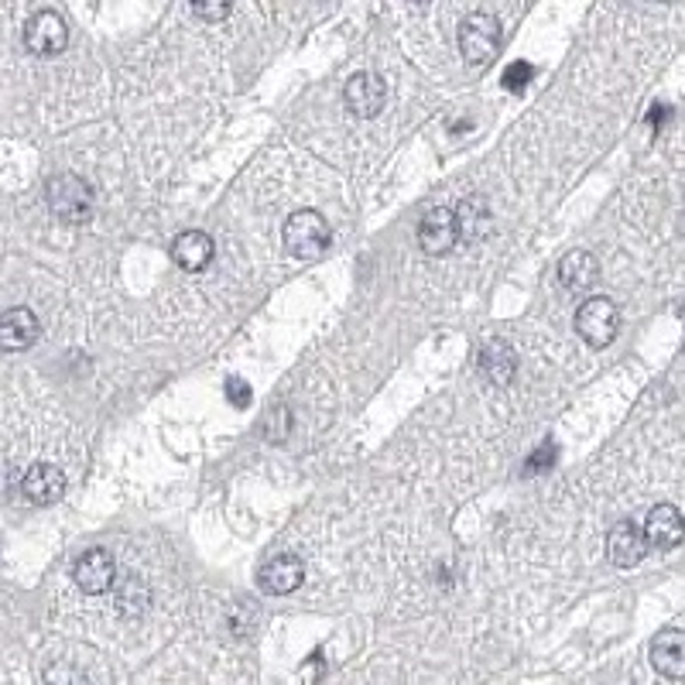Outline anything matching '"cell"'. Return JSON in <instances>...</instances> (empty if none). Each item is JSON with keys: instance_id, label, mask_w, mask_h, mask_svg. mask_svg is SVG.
<instances>
[{"instance_id": "obj_1", "label": "cell", "mask_w": 685, "mask_h": 685, "mask_svg": "<svg viewBox=\"0 0 685 685\" xmlns=\"http://www.w3.org/2000/svg\"><path fill=\"white\" fill-rule=\"evenodd\" d=\"M333 244V230L326 223V216L315 210H299L285 220V248L292 258L299 261H319L326 258Z\"/></svg>"}, {"instance_id": "obj_2", "label": "cell", "mask_w": 685, "mask_h": 685, "mask_svg": "<svg viewBox=\"0 0 685 685\" xmlns=\"http://www.w3.org/2000/svg\"><path fill=\"white\" fill-rule=\"evenodd\" d=\"M46 199H49V210L62 220V223H72V226H83L93 220V210H97V199H93V189L79 179V175H56L46 189Z\"/></svg>"}, {"instance_id": "obj_3", "label": "cell", "mask_w": 685, "mask_h": 685, "mask_svg": "<svg viewBox=\"0 0 685 685\" xmlns=\"http://www.w3.org/2000/svg\"><path fill=\"white\" fill-rule=\"evenodd\" d=\"M460 52L470 66H491L501 52V24L494 14L476 11L460 24Z\"/></svg>"}, {"instance_id": "obj_4", "label": "cell", "mask_w": 685, "mask_h": 685, "mask_svg": "<svg viewBox=\"0 0 685 685\" xmlns=\"http://www.w3.org/2000/svg\"><path fill=\"white\" fill-rule=\"evenodd\" d=\"M617 330H621V312H617V305L611 299L596 295V299H586L580 305V312H576V333L583 336L586 346H593V350L611 346Z\"/></svg>"}, {"instance_id": "obj_5", "label": "cell", "mask_w": 685, "mask_h": 685, "mask_svg": "<svg viewBox=\"0 0 685 685\" xmlns=\"http://www.w3.org/2000/svg\"><path fill=\"white\" fill-rule=\"evenodd\" d=\"M456 244H460L456 210H446V206L425 210V216L419 220V248L429 258H442V254H450Z\"/></svg>"}, {"instance_id": "obj_6", "label": "cell", "mask_w": 685, "mask_h": 685, "mask_svg": "<svg viewBox=\"0 0 685 685\" xmlns=\"http://www.w3.org/2000/svg\"><path fill=\"white\" fill-rule=\"evenodd\" d=\"M69 46V28L56 11H38L28 24H24V49L31 56H59Z\"/></svg>"}, {"instance_id": "obj_7", "label": "cell", "mask_w": 685, "mask_h": 685, "mask_svg": "<svg viewBox=\"0 0 685 685\" xmlns=\"http://www.w3.org/2000/svg\"><path fill=\"white\" fill-rule=\"evenodd\" d=\"M72 580H75L79 590L90 593V596H100V593L113 590V583H117L113 555L107 548L83 552V555H79V562H75V570H72Z\"/></svg>"}, {"instance_id": "obj_8", "label": "cell", "mask_w": 685, "mask_h": 685, "mask_svg": "<svg viewBox=\"0 0 685 685\" xmlns=\"http://www.w3.org/2000/svg\"><path fill=\"white\" fill-rule=\"evenodd\" d=\"M343 100H346V110L353 117H377L387 103V87L377 72H356L346 90H343Z\"/></svg>"}, {"instance_id": "obj_9", "label": "cell", "mask_w": 685, "mask_h": 685, "mask_svg": "<svg viewBox=\"0 0 685 685\" xmlns=\"http://www.w3.org/2000/svg\"><path fill=\"white\" fill-rule=\"evenodd\" d=\"M302 580H305V566H302V558L292 555V552H281V555L268 558L264 566H261V573H258L261 590L271 593V596L295 593L302 586Z\"/></svg>"}, {"instance_id": "obj_10", "label": "cell", "mask_w": 685, "mask_h": 685, "mask_svg": "<svg viewBox=\"0 0 685 685\" xmlns=\"http://www.w3.org/2000/svg\"><path fill=\"white\" fill-rule=\"evenodd\" d=\"M648 548H652L648 535H644V528H637L634 521H617L607 535V555L617 570H634L637 562L648 555Z\"/></svg>"}, {"instance_id": "obj_11", "label": "cell", "mask_w": 685, "mask_h": 685, "mask_svg": "<svg viewBox=\"0 0 685 685\" xmlns=\"http://www.w3.org/2000/svg\"><path fill=\"white\" fill-rule=\"evenodd\" d=\"M38 333H42V326H38V315L24 305H14V309H8L4 315H0V350L21 353V350L34 346Z\"/></svg>"}, {"instance_id": "obj_12", "label": "cell", "mask_w": 685, "mask_h": 685, "mask_svg": "<svg viewBox=\"0 0 685 685\" xmlns=\"http://www.w3.org/2000/svg\"><path fill=\"white\" fill-rule=\"evenodd\" d=\"M21 494L38 504V507H46V504H56L62 494H66V476L59 466L52 463H34L24 476H21Z\"/></svg>"}, {"instance_id": "obj_13", "label": "cell", "mask_w": 685, "mask_h": 685, "mask_svg": "<svg viewBox=\"0 0 685 685\" xmlns=\"http://www.w3.org/2000/svg\"><path fill=\"white\" fill-rule=\"evenodd\" d=\"M644 535H648L652 548L668 552V548L682 545V538H685V517L678 514V507L658 504V507L648 511V521H644Z\"/></svg>"}, {"instance_id": "obj_14", "label": "cell", "mask_w": 685, "mask_h": 685, "mask_svg": "<svg viewBox=\"0 0 685 685\" xmlns=\"http://www.w3.org/2000/svg\"><path fill=\"white\" fill-rule=\"evenodd\" d=\"M652 665L658 675L682 682L685 678V631L668 627L662 634H655L652 641Z\"/></svg>"}, {"instance_id": "obj_15", "label": "cell", "mask_w": 685, "mask_h": 685, "mask_svg": "<svg viewBox=\"0 0 685 685\" xmlns=\"http://www.w3.org/2000/svg\"><path fill=\"white\" fill-rule=\"evenodd\" d=\"M476 367H480V377L494 384V387H507L517 374V353L511 343L504 340H491L487 346L480 350V360H476Z\"/></svg>"}, {"instance_id": "obj_16", "label": "cell", "mask_w": 685, "mask_h": 685, "mask_svg": "<svg viewBox=\"0 0 685 685\" xmlns=\"http://www.w3.org/2000/svg\"><path fill=\"white\" fill-rule=\"evenodd\" d=\"M558 285L562 292H570V295H580V292H590L596 285V278H600V264L590 251H570L566 258L558 261Z\"/></svg>"}, {"instance_id": "obj_17", "label": "cell", "mask_w": 685, "mask_h": 685, "mask_svg": "<svg viewBox=\"0 0 685 685\" xmlns=\"http://www.w3.org/2000/svg\"><path fill=\"white\" fill-rule=\"evenodd\" d=\"M213 254H216L213 236L203 233V230H185V233L175 236V244H172V261L189 274L203 271L213 261Z\"/></svg>"}, {"instance_id": "obj_18", "label": "cell", "mask_w": 685, "mask_h": 685, "mask_svg": "<svg viewBox=\"0 0 685 685\" xmlns=\"http://www.w3.org/2000/svg\"><path fill=\"white\" fill-rule=\"evenodd\" d=\"M456 223H460V240H483L494 226V213L483 195H470L456 206Z\"/></svg>"}, {"instance_id": "obj_19", "label": "cell", "mask_w": 685, "mask_h": 685, "mask_svg": "<svg viewBox=\"0 0 685 685\" xmlns=\"http://www.w3.org/2000/svg\"><path fill=\"white\" fill-rule=\"evenodd\" d=\"M261 429H264V439H268V442H285L289 432H292V412H289L285 405H274V409L264 415Z\"/></svg>"}, {"instance_id": "obj_20", "label": "cell", "mask_w": 685, "mask_h": 685, "mask_svg": "<svg viewBox=\"0 0 685 685\" xmlns=\"http://www.w3.org/2000/svg\"><path fill=\"white\" fill-rule=\"evenodd\" d=\"M532 75H535V69H532L528 62H514V66H507V72L501 75V83H504V90L521 93V90L532 83Z\"/></svg>"}, {"instance_id": "obj_21", "label": "cell", "mask_w": 685, "mask_h": 685, "mask_svg": "<svg viewBox=\"0 0 685 685\" xmlns=\"http://www.w3.org/2000/svg\"><path fill=\"white\" fill-rule=\"evenodd\" d=\"M230 8H233V0H192L195 18H203V21H210V24L223 21V18L230 14Z\"/></svg>"}, {"instance_id": "obj_22", "label": "cell", "mask_w": 685, "mask_h": 685, "mask_svg": "<svg viewBox=\"0 0 685 685\" xmlns=\"http://www.w3.org/2000/svg\"><path fill=\"white\" fill-rule=\"evenodd\" d=\"M555 460H558V446H555V442H542V446L528 456L525 473H545V470L555 466Z\"/></svg>"}, {"instance_id": "obj_23", "label": "cell", "mask_w": 685, "mask_h": 685, "mask_svg": "<svg viewBox=\"0 0 685 685\" xmlns=\"http://www.w3.org/2000/svg\"><path fill=\"white\" fill-rule=\"evenodd\" d=\"M251 397H254V391L244 377H226V401L233 409H248Z\"/></svg>"}, {"instance_id": "obj_24", "label": "cell", "mask_w": 685, "mask_h": 685, "mask_svg": "<svg viewBox=\"0 0 685 685\" xmlns=\"http://www.w3.org/2000/svg\"><path fill=\"white\" fill-rule=\"evenodd\" d=\"M117 600H120V611H131V600H138L141 607H144V603H148V590H144L138 580H128L124 586L117 590Z\"/></svg>"}, {"instance_id": "obj_25", "label": "cell", "mask_w": 685, "mask_h": 685, "mask_svg": "<svg viewBox=\"0 0 685 685\" xmlns=\"http://www.w3.org/2000/svg\"><path fill=\"white\" fill-rule=\"evenodd\" d=\"M658 4H672V0H658Z\"/></svg>"}]
</instances>
